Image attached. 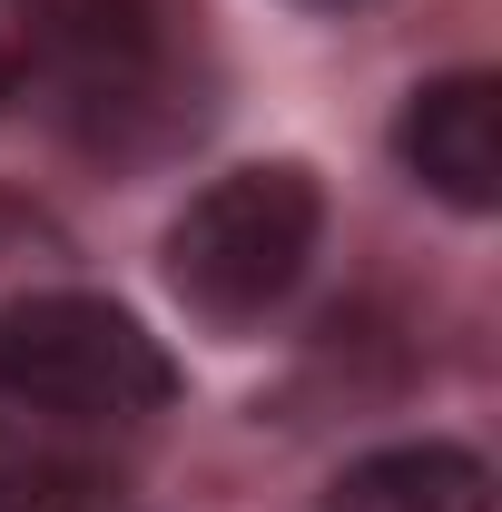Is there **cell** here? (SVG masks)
I'll use <instances>...</instances> for the list:
<instances>
[{"label":"cell","instance_id":"obj_4","mask_svg":"<svg viewBox=\"0 0 502 512\" xmlns=\"http://www.w3.org/2000/svg\"><path fill=\"white\" fill-rule=\"evenodd\" d=\"M315 512H493V463L473 444H384L345 463Z\"/></svg>","mask_w":502,"mask_h":512},{"label":"cell","instance_id":"obj_7","mask_svg":"<svg viewBox=\"0 0 502 512\" xmlns=\"http://www.w3.org/2000/svg\"><path fill=\"white\" fill-rule=\"evenodd\" d=\"M315 10H355V0H315Z\"/></svg>","mask_w":502,"mask_h":512},{"label":"cell","instance_id":"obj_8","mask_svg":"<svg viewBox=\"0 0 502 512\" xmlns=\"http://www.w3.org/2000/svg\"><path fill=\"white\" fill-rule=\"evenodd\" d=\"M0 434H10V404H0Z\"/></svg>","mask_w":502,"mask_h":512},{"label":"cell","instance_id":"obj_5","mask_svg":"<svg viewBox=\"0 0 502 512\" xmlns=\"http://www.w3.org/2000/svg\"><path fill=\"white\" fill-rule=\"evenodd\" d=\"M99 473L79 463H0V512H89Z\"/></svg>","mask_w":502,"mask_h":512},{"label":"cell","instance_id":"obj_2","mask_svg":"<svg viewBox=\"0 0 502 512\" xmlns=\"http://www.w3.org/2000/svg\"><path fill=\"white\" fill-rule=\"evenodd\" d=\"M168 394H178L168 345L109 296L40 286L0 306V404H30L60 424H138Z\"/></svg>","mask_w":502,"mask_h":512},{"label":"cell","instance_id":"obj_3","mask_svg":"<svg viewBox=\"0 0 502 512\" xmlns=\"http://www.w3.org/2000/svg\"><path fill=\"white\" fill-rule=\"evenodd\" d=\"M394 158L404 178L463 217H493L502 207V79L493 69H443L404 99L394 119Z\"/></svg>","mask_w":502,"mask_h":512},{"label":"cell","instance_id":"obj_6","mask_svg":"<svg viewBox=\"0 0 502 512\" xmlns=\"http://www.w3.org/2000/svg\"><path fill=\"white\" fill-rule=\"evenodd\" d=\"M40 79V0H0V99Z\"/></svg>","mask_w":502,"mask_h":512},{"label":"cell","instance_id":"obj_1","mask_svg":"<svg viewBox=\"0 0 502 512\" xmlns=\"http://www.w3.org/2000/svg\"><path fill=\"white\" fill-rule=\"evenodd\" d=\"M315 237H325V188H315L296 158H256L227 168L168 217V286L178 306L207 325H256L276 316L306 276Z\"/></svg>","mask_w":502,"mask_h":512}]
</instances>
